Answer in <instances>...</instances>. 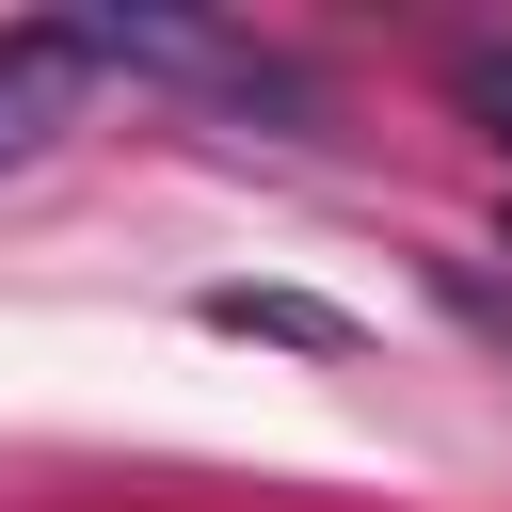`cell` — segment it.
Returning <instances> with one entry per match:
<instances>
[{"instance_id":"3957f363","label":"cell","mask_w":512,"mask_h":512,"mask_svg":"<svg viewBox=\"0 0 512 512\" xmlns=\"http://www.w3.org/2000/svg\"><path fill=\"white\" fill-rule=\"evenodd\" d=\"M208 320H224V336H288V352H336V336H352V320L304 304V288H208Z\"/></svg>"},{"instance_id":"277c9868","label":"cell","mask_w":512,"mask_h":512,"mask_svg":"<svg viewBox=\"0 0 512 512\" xmlns=\"http://www.w3.org/2000/svg\"><path fill=\"white\" fill-rule=\"evenodd\" d=\"M448 96H464V112L512 144V48H464V64H448Z\"/></svg>"},{"instance_id":"7a4b0ae2","label":"cell","mask_w":512,"mask_h":512,"mask_svg":"<svg viewBox=\"0 0 512 512\" xmlns=\"http://www.w3.org/2000/svg\"><path fill=\"white\" fill-rule=\"evenodd\" d=\"M80 96H96V32L80 16H0V176L48 128H80Z\"/></svg>"},{"instance_id":"6da1fadb","label":"cell","mask_w":512,"mask_h":512,"mask_svg":"<svg viewBox=\"0 0 512 512\" xmlns=\"http://www.w3.org/2000/svg\"><path fill=\"white\" fill-rule=\"evenodd\" d=\"M80 32H96V64H160V80H208L240 112H304V64L256 32H208V16H80Z\"/></svg>"}]
</instances>
